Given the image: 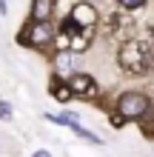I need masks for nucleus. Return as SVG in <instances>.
Wrapping results in <instances>:
<instances>
[{"instance_id":"2","label":"nucleus","mask_w":154,"mask_h":157,"mask_svg":"<svg viewBox=\"0 0 154 157\" xmlns=\"http://www.w3.org/2000/svg\"><path fill=\"white\" fill-rule=\"evenodd\" d=\"M114 112L117 117L123 120V123H140V120H146L148 112H151V97L146 91H137V89H126L117 94V103H114Z\"/></svg>"},{"instance_id":"11","label":"nucleus","mask_w":154,"mask_h":157,"mask_svg":"<svg viewBox=\"0 0 154 157\" xmlns=\"http://www.w3.org/2000/svg\"><path fill=\"white\" fill-rule=\"evenodd\" d=\"M0 120H12V106L6 100H0Z\"/></svg>"},{"instance_id":"6","label":"nucleus","mask_w":154,"mask_h":157,"mask_svg":"<svg viewBox=\"0 0 154 157\" xmlns=\"http://www.w3.org/2000/svg\"><path fill=\"white\" fill-rule=\"evenodd\" d=\"M51 14H54V0H32L29 20H34V23H49Z\"/></svg>"},{"instance_id":"13","label":"nucleus","mask_w":154,"mask_h":157,"mask_svg":"<svg viewBox=\"0 0 154 157\" xmlns=\"http://www.w3.org/2000/svg\"><path fill=\"white\" fill-rule=\"evenodd\" d=\"M32 157H51V151H46V149H37V151H34Z\"/></svg>"},{"instance_id":"4","label":"nucleus","mask_w":154,"mask_h":157,"mask_svg":"<svg viewBox=\"0 0 154 157\" xmlns=\"http://www.w3.org/2000/svg\"><path fill=\"white\" fill-rule=\"evenodd\" d=\"M66 86L71 89V97H80V100H97V94H100V86H97V80L88 75V71H71Z\"/></svg>"},{"instance_id":"8","label":"nucleus","mask_w":154,"mask_h":157,"mask_svg":"<svg viewBox=\"0 0 154 157\" xmlns=\"http://www.w3.org/2000/svg\"><path fill=\"white\" fill-rule=\"evenodd\" d=\"M49 91H51V97L57 100V103H69V100H71V89L66 86V80H57V77H54Z\"/></svg>"},{"instance_id":"3","label":"nucleus","mask_w":154,"mask_h":157,"mask_svg":"<svg viewBox=\"0 0 154 157\" xmlns=\"http://www.w3.org/2000/svg\"><path fill=\"white\" fill-rule=\"evenodd\" d=\"M57 40V32H54L51 20L49 23H34V20H26L20 34H17V43L26 46V49H49Z\"/></svg>"},{"instance_id":"10","label":"nucleus","mask_w":154,"mask_h":157,"mask_svg":"<svg viewBox=\"0 0 154 157\" xmlns=\"http://www.w3.org/2000/svg\"><path fill=\"white\" fill-rule=\"evenodd\" d=\"M148 0H117V6L123 9V12H137V9H143Z\"/></svg>"},{"instance_id":"14","label":"nucleus","mask_w":154,"mask_h":157,"mask_svg":"<svg viewBox=\"0 0 154 157\" xmlns=\"http://www.w3.org/2000/svg\"><path fill=\"white\" fill-rule=\"evenodd\" d=\"M151 46H154V26H151Z\"/></svg>"},{"instance_id":"12","label":"nucleus","mask_w":154,"mask_h":157,"mask_svg":"<svg viewBox=\"0 0 154 157\" xmlns=\"http://www.w3.org/2000/svg\"><path fill=\"white\" fill-rule=\"evenodd\" d=\"M0 14H3V17L9 14V0H0Z\"/></svg>"},{"instance_id":"1","label":"nucleus","mask_w":154,"mask_h":157,"mask_svg":"<svg viewBox=\"0 0 154 157\" xmlns=\"http://www.w3.org/2000/svg\"><path fill=\"white\" fill-rule=\"evenodd\" d=\"M117 66L131 77H143L148 75L154 66V49L151 43L140 40V37H126L117 49Z\"/></svg>"},{"instance_id":"7","label":"nucleus","mask_w":154,"mask_h":157,"mask_svg":"<svg viewBox=\"0 0 154 157\" xmlns=\"http://www.w3.org/2000/svg\"><path fill=\"white\" fill-rule=\"evenodd\" d=\"M49 120V123H57V126H66V128H77L80 126V120L74 112H60V114H43Z\"/></svg>"},{"instance_id":"5","label":"nucleus","mask_w":154,"mask_h":157,"mask_svg":"<svg viewBox=\"0 0 154 157\" xmlns=\"http://www.w3.org/2000/svg\"><path fill=\"white\" fill-rule=\"evenodd\" d=\"M69 17H71V20H74L77 26H83L86 32H94L97 20H100V12H97L92 3H77V6L69 12Z\"/></svg>"},{"instance_id":"9","label":"nucleus","mask_w":154,"mask_h":157,"mask_svg":"<svg viewBox=\"0 0 154 157\" xmlns=\"http://www.w3.org/2000/svg\"><path fill=\"white\" fill-rule=\"evenodd\" d=\"M71 132H74L77 137H80V140H86V143H92V146H100L103 140H100V137H97L94 132H88V128H83V126H77V128H71Z\"/></svg>"}]
</instances>
